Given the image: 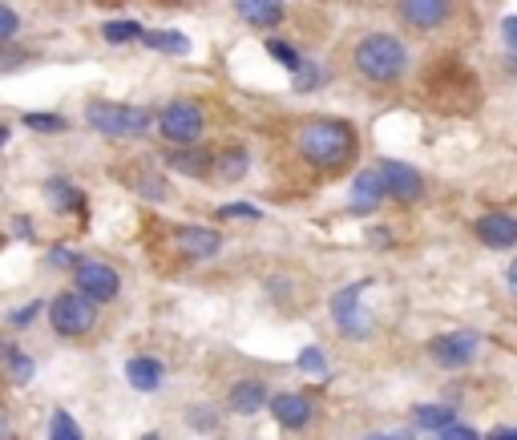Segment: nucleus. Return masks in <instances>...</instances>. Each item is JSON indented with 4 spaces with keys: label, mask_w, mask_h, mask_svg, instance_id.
I'll use <instances>...</instances> for the list:
<instances>
[{
    "label": "nucleus",
    "mask_w": 517,
    "mask_h": 440,
    "mask_svg": "<svg viewBox=\"0 0 517 440\" xmlns=\"http://www.w3.org/2000/svg\"><path fill=\"white\" fill-rule=\"evenodd\" d=\"M505 283H509V291L517 295V259H513V263H509V271H505Z\"/></svg>",
    "instance_id": "e433bc0d"
},
{
    "label": "nucleus",
    "mask_w": 517,
    "mask_h": 440,
    "mask_svg": "<svg viewBox=\"0 0 517 440\" xmlns=\"http://www.w3.org/2000/svg\"><path fill=\"white\" fill-rule=\"evenodd\" d=\"M267 53H271V57H275L283 69H291V73L303 65V61H299V53H295L287 41H279V37H271V41H267Z\"/></svg>",
    "instance_id": "bb28decb"
},
{
    "label": "nucleus",
    "mask_w": 517,
    "mask_h": 440,
    "mask_svg": "<svg viewBox=\"0 0 517 440\" xmlns=\"http://www.w3.org/2000/svg\"><path fill=\"white\" fill-rule=\"evenodd\" d=\"M126 380H130V388H138V392H158V388H162V360H154V356H134V360L126 364Z\"/></svg>",
    "instance_id": "f3484780"
},
{
    "label": "nucleus",
    "mask_w": 517,
    "mask_h": 440,
    "mask_svg": "<svg viewBox=\"0 0 517 440\" xmlns=\"http://www.w3.org/2000/svg\"><path fill=\"white\" fill-rule=\"evenodd\" d=\"M9 138H13V130H9L5 122H0V150H5V146H9Z\"/></svg>",
    "instance_id": "4c0bfd02"
},
{
    "label": "nucleus",
    "mask_w": 517,
    "mask_h": 440,
    "mask_svg": "<svg viewBox=\"0 0 517 440\" xmlns=\"http://www.w3.org/2000/svg\"><path fill=\"white\" fill-rule=\"evenodd\" d=\"M235 13L251 29H275L283 21V0H235Z\"/></svg>",
    "instance_id": "dca6fc26"
},
{
    "label": "nucleus",
    "mask_w": 517,
    "mask_h": 440,
    "mask_svg": "<svg viewBox=\"0 0 517 440\" xmlns=\"http://www.w3.org/2000/svg\"><path fill=\"white\" fill-rule=\"evenodd\" d=\"M453 420H457V412L449 404H421V408H412V424H417L421 432H441Z\"/></svg>",
    "instance_id": "412c9836"
},
{
    "label": "nucleus",
    "mask_w": 517,
    "mask_h": 440,
    "mask_svg": "<svg viewBox=\"0 0 517 440\" xmlns=\"http://www.w3.org/2000/svg\"><path fill=\"white\" fill-rule=\"evenodd\" d=\"M45 194H49V202H53L57 210H65V214H81V210H85V194H81L77 186H69L65 178H49Z\"/></svg>",
    "instance_id": "aec40b11"
},
{
    "label": "nucleus",
    "mask_w": 517,
    "mask_h": 440,
    "mask_svg": "<svg viewBox=\"0 0 517 440\" xmlns=\"http://www.w3.org/2000/svg\"><path fill=\"white\" fill-rule=\"evenodd\" d=\"M489 440H517V428H493Z\"/></svg>",
    "instance_id": "c9c22d12"
},
{
    "label": "nucleus",
    "mask_w": 517,
    "mask_h": 440,
    "mask_svg": "<svg viewBox=\"0 0 517 440\" xmlns=\"http://www.w3.org/2000/svg\"><path fill=\"white\" fill-rule=\"evenodd\" d=\"M25 126L37 130V134H61L69 122L61 114H25Z\"/></svg>",
    "instance_id": "a878e982"
},
{
    "label": "nucleus",
    "mask_w": 517,
    "mask_h": 440,
    "mask_svg": "<svg viewBox=\"0 0 517 440\" xmlns=\"http://www.w3.org/2000/svg\"><path fill=\"white\" fill-rule=\"evenodd\" d=\"M352 65H356V73H360L364 81H372V85H392V81H400L404 69H408V49H404V41L392 37V33H368V37L356 41Z\"/></svg>",
    "instance_id": "f03ea898"
},
{
    "label": "nucleus",
    "mask_w": 517,
    "mask_h": 440,
    "mask_svg": "<svg viewBox=\"0 0 517 440\" xmlns=\"http://www.w3.org/2000/svg\"><path fill=\"white\" fill-rule=\"evenodd\" d=\"M384 170V186H388V198L400 202V206H412V202H421L425 198V178L417 166H408V162H380Z\"/></svg>",
    "instance_id": "9d476101"
},
{
    "label": "nucleus",
    "mask_w": 517,
    "mask_h": 440,
    "mask_svg": "<svg viewBox=\"0 0 517 440\" xmlns=\"http://www.w3.org/2000/svg\"><path fill=\"white\" fill-rule=\"evenodd\" d=\"M388 198V186H384V170L380 166H372V170H360L356 174V182H352V210L356 214H368V210H376L380 202Z\"/></svg>",
    "instance_id": "4468645a"
},
{
    "label": "nucleus",
    "mask_w": 517,
    "mask_h": 440,
    "mask_svg": "<svg viewBox=\"0 0 517 440\" xmlns=\"http://www.w3.org/2000/svg\"><path fill=\"white\" fill-rule=\"evenodd\" d=\"M142 25L138 21H106L101 25V37H106L110 45H134V41H142Z\"/></svg>",
    "instance_id": "5701e85b"
},
{
    "label": "nucleus",
    "mask_w": 517,
    "mask_h": 440,
    "mask_svg": "<svg viewBox=\"0 0 517 440\" xmlns=\"http://www.w3.org/2000/svg\"><path fill=\"white\" fill-rule=\"evenodd\" d=\"M299 158L316 170H344L356 158V126L340 118H312L295 134Z\"/></svg>",
    "instance_id": "f257e3e1"
},
{
    "label": "nucleus",
    "mask_w": 517,
    "mask_h": 440,
    "mask_svg": "<svg viewBox=\"0 0 517 440\" xmlns=\"http://www.w3.org/2000/svg\"><path fill=\"white\" fill-rule=\"evenodd\" d=\"M49 263H65V267H77L81 259H77V255H69L65 247H53V251H49Z\"/></svg>",
    "instance_id": "72a5a7b5"
},
{
    "label": "nucleus",
    "mask_w": 517,
    "mask_h": 440,
    "mask_svg": "<svg viewBox=\"0 0 517 440\" xmlns=\"http://www.w3.org/2000/svg\"><path fill=\"white\" fill-rule=\"evenodd\" d=\"M0 356H5V372H9L17 384H29V380H33V360H29L21 348H0Z\"/></svg>",
    "instance_id": "b1692460"
},
{
    "label": "nucleus",
    "mask_w": 517,
    "mask_h": 440,
    "mask_svg": "<svg viewBox=\"0 0 517 440\" xmlns=\"http://www.w3.org/2000/svg\"><path fill=\"white\" fill-rule=\"evenodd\" d=\"M219 218H259V210L243 202V206H223V210H219Z\"/></svg>",
    "instance_id": "2f4dec72"
},
{
    "label": "nucleus",
    "mask_w": 517,
    "mask_h": 440,
    "mask_svg": "<svg viewBox=\"0 0 517 440\" xmlns=\"http://www.w3.org/2000/svg\"><path fill=\"white\" fill-rule=\"evenodd\" d=\"M247 166H251V158H247V150H243V146H227L223 154H215V170H219V178H223V182L243 178V174H247Z\"/></svg>",
    "instance_id": "4be33fe9"
},
{
    "label": "nucleus",
    "mask_w": 517,
    "mask_h": 440,
    "mask_svg": "<svg viewBox=\"0 0 517 440\" xmlns=\"http://www.w3.org/2000/svg\"><path fill=\"white\" fill-rule=\"evenodd\" d=\"M299 368H303V372L324 376V372H328V356H324L320 348H303V352H299Z\"/></svg>",
    "instance_id": "cd10ccee"
},
{
    "label": "nucleus",
    "mask_w": 517,
    "mask_h": 440,
    "mask_svg": "<svg viewBox=\"0 0 517 440\" xmlns=\"http://www.w3.org/2000/svg\"><path fill=\"white\" fill-rule=\"evenodd\" d=\"M441 440H481V436H477L469 424L453 420V424H445V428H441Z\"/></svg>",
    "instance_id": "7c9ffc66"
},
{
    "label": "nucleus",
    "mask_w": 517,
    "mask_h": 440,
    "mask_svg": "<svg viewBox=\"0 0 517 440\" xmlns=\"http://www.w3.org/2000/svg\"><path fill=\"white\" fill-rule=\"evenodd\" d=\"M142 45L154 49V53H170V57H186L190 53V37L178 33V29H146Z\"/></svg>",
    "instance_id": "6ab92c4d"
},
{
    "label": "nucleus",
    "mask_w": 517,
    "mask_h": 440,
    "mask_svg": "<svg viewBox=\"0 0 517 440\" xmlns=\"http://www.w3.org/2000/svg\"><path fill=\"white\" fill-rule=\"evenodd\" d=\"M49 440H81V428H77V420H73L65 408L53 412V420H49Z\"/></svg>",
    "instance_id": "393cba45"
},
{
    "label": "nucleus",
    "mask_w": 517,
    "mask_h": 440,
    "mask_svg": "<svg viewBox=\"0 0 517 440\" xmlns=\"http://www.w3.org/2000/svg\"><path fill=\"white\" fill-rule=\"evenodd\" d=\"M364 440H412V432H372Z\"/></svg>",
    "instance_id": "f704fd0d"
},
{
    "label": "nucleus",
    "mask_w": 517,
    "mask_h": 440,
    "mask_svg": "<svg viewBox=\"0 0 517 440\" xmlns=\"http://www.w3.org/2000/svg\"><path fill=\"white\" fill-rule=\"evenodd\" d=\"M49 323H53L57 336L77 340V336L93 332V323H97V303L85 299L81 291H61V295H53V303H49Z\"/></svg>",
    "instance_id": "20e7f679"
},
{
    "label": "nucleus",
    "mask_w": 517,
    "mask_h": 440,
    "mask_svg": "<svg viewBox=\"0 0 517 440\" xmlns=\"http://www.w3.org/2000/svg\"><path fill=\"white\" fill-rule=\"evenodd\" d=\"M73 283L85 299L93 303H114L118 291H122V275L110 267V263H97V259H81L73 267Z\"/></svg>",
    "instance_id": "6e6552de"
},
{
    "label": "nucleus",
    "mask_w": 517,
    "mask_h": 440,
    "mask_svg": "<svg viewBox=\"0 0 517 440\" xmlns=\"http://www.w3.org/2000/svg\"><path fill=\"white\" fill-rule=\"evenodd\" d=\"M453 9H457V0H400V5H396L400 21H404L408 29H417V33H437V29H445L449 17H453Z\"/></svg>",
    "instance_id": "1a4fd4ad"
},
{
    "label": "nucleus",
    "mask_w": 517,
    "mask_h": 440,
    "mask_svg": "<svg viewBox=\"0 0 517 440\" xmlns=\"http://www.w3.org/2000/svg\"><path fill=\"white\" fill-rule=\"evenodd\" d=\"M368 287L372 283L360 279V283H348V287H340L332 295V319H336V327H340L348 340H368L372 336V319L364 315V299H360Z\"/></svg>",
    "instance_id": "39448f33"
},
{
    "label": "nucleus",
    "mask_w": 517,
    "mask_h": 440,
    "mask_svg": "<svg viewBox=\"0 0 517 440\" xmlns=\"http://www.w3.org/2000/svg\"><path fill=\"white\" fill-rule=\"evenodd\" d=\"M170 235H174V239H170L174 251H178L182 259H190V263L211 259V255H219V247H223V235L211 231V227H174Z\"/></svg>",
    "instance_id": "9b49d317"
},
{
    "label": "nucleus",
    "mask_w": 517,
    "mask_h": 440,
    "mask_svg": "<svg viewBox=\"0 0 517 440\" xmlns=\"http://www.w3.org/2000/svg\"><path fill=\"white\" fill-rule=\"evenodd\" d=\"M267 404H271V392H267L259 380H239V384H231V408H235V412L251 416V412H259V408H267Z\"/></svg>",
    "instance_id": "a211bd4d"
},
{
    "label": "nucleus",
    "mask_w": 517,
    "mask_h": 440,
    "mask_svg": "<svg viewBox=\"0 0 517 440\" xmlns=\"http://www.w3.org/2000/svg\"><path fill=\"white\" fill-rule=\"evenodd\" d=\"M166 166L178 170V174H186V178H206V174L215 170V154L202 150V146H174L166 154Z\"/></svg>",
    "instance_id": "2eb2a0df"
},
{
    "label": "nucleus",
    "mask_w": 517,
    "mask_h": 440,
    "mask_svg": "<svg viewBox=\"0 0 517 440\" xmlns=\"http://www.w3.org/2000/svg\"><path fill=\"white\" fill-rule=\"evenodd\" d=\"M170 5H174V0H170Z\"/></svg>",
    "instance_id": "58836bf2"
},
{
    "label": "nucleus",
    "mask_w": 517,
    "mask_h": 440,
    "mask_svg": "<svg viewBox=\"0 0 517 440\" xmlns=\"http://www.w3.org/2000/svg\"><path fill=\"white\" fill-rule=\"evenodd\" d=\"M501 37H505V45L517 53V17H505V21H501Z\"/></svg>",
    "instance_id": "473e14b6"
},
{
    "label": "nucleus",
    "mask_w": 517,
    "mask_h": 440,
    "mask_svg": "<svg viewBox=\"0 0 517 440\" xmlns=\"http://www.w3.org/2000/svg\"><path fill=\"white\" fill-rule=\"evenodd\" d=\"M324 81V73H320V65H299L295 69V89L303 93V89H316Z\"/></svg>",
    "instance_id": "c756f323"
},
{
    "label": "nucleus",
    "mask_w": 517,
    "mask_h": 440,
    "mask_svg": "<svg viewBox=\"0 0 517 440\" xmlns=\"http://www.w3.org/2000/svg\"><path fill=\"white\" fill-rule=\"evenodd\" d=\"M17 29H21V17H17V9L0 5V45H9V41L17 37Z\"/></svg>",
    "instance_id": "c85d7f7f"
},
{
    "label": "nucleus",
    "mask_w": 517,
    "mask_h": 440,
    "mask_svg": "<svg viewBox=\"0 0 517 440\" xmlns=\"http://www.w3.org/2000/svg\"><path fill=\"white\" fill-rule=\"evenodd\" d=\"M473 235L489 251H509V247H517V218L513 214H501V210L481 214L477 223H473Z\"/></svg>",
    "instance_id": "f8f14e48"
},
{
    "label": "nucleus",
    "mask_w": 517,
    "mask_h": 440,
    "mask_svg": "<svg viewBox=\"0 0 517 440\" xmlns=\"http://www.w3.org/2000/svg\"><path fill=\"white\" fill-rule=\"evenodd\" d=\"M267 408L275 412V420H279L287 432H303L307 424H312V412H316L312 400L299 396V392H275Z\"/></svg>",
    "instance_id": "ddd939ff"
},
{
    "label": "nucleus",
    "mask_w": 517,
    "mask_h": 440,
    "mask_svg": "<svg viewBox=\"0 0 517 440\" xmlns=\"http://www.w3.org/2000/svg\"><path fill=\"white\" fill-rule=\"evenodd\" d=\"M89 130H97L101 138H142L158 118L142 105H122V101H89L85 109Z\"/></svg>",
    "instance_id": "7ed1b4c3"
},
{
    "label": "nucleus",
    "mask_w": 517,
    "mask_h": 440,
    "mask_svg": "<svg viewBox=\"0 0 517 440\" xmlns=\"http://www.w3.org/2000/svg\"><path fill=\"white\" fill-rule=\"evenodd\" d=\"M477 348H481V336L473 332V327H457V332H445V336H437L429 344V356H433L437 368L457 372V368H469L473 364Z\"/></svg>",
    "instance_id": "0eeeda50"
},
{
    "label": "nucleus",
    "mask_w": 517,
    "mask_h": 440,
    "mask_svg": "<svg viewBox=\"0 0 517 440\" xmlns=\"http://www.w3.org/2000/svg\"><path fill=\"white\" fill-rule=\"evenodd\" d=\"M158 134L170 142V146H198L202 138V109L194 101H170L162 114H158Z\"/></svg>",
    "instance_id": "423d86ee"
}]
</instances>
